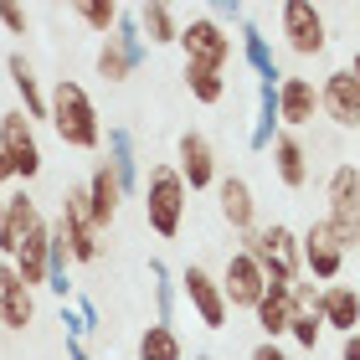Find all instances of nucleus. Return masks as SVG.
<instances>
[{
    "mask_svg": "<svg viewBox=\"0 0 360 360\" xmlns=\"http://www.w3.org/2000/svg\"><path fill=\"white\" fill-rule=\"evenodd\" d=\"M314 113H319V88H314V77H278V124H288V129H304V124H314Z\"/></svg>",
    "mask_w": 360,
    "mask_h": 360,
    "instance_id": "obj_14",
    "label": "nucleus"
},
{
    "mask_svg": "<svg viewBox=\"0 0 360 360\" xmlns=\"http://www.w3.org/2000/svg\"><path fill=\"white\" fill-rule=\"evenodd\" d=\"M0 26H6L11 37H26V11L21 6H0Z\"/></svg>",
    "mask_w": 360,
    "mask_h": 360,
    "instance_id": "obj_37",
    "label": "nucleus"
},
{
    "mask_svg": "<svg viewBox=\"0 0 360 360\" xmlns=\"http://www.w3.org/2000/svg\"><path fill=\"white\" fill-rule=\"evenodd\" d=\"M217 206H221V221L232 226V232H252L257 226V191L242 175H221L217 180Z\"/></svg>",
    "mask_w": 360,
    "mask_h": 360,
    "instance_id": "obj_16",
    "label": "nucleus"
},
{
    "mask_svg": "<svg viewBox=\"0 0 360 360\" xmlns=\"http://www.w3.org/2000/svg\"><path fill=\"white\" fill-rule=\"evenodd\" d=\"M119 201H124V191H119V180H113L108 160H103V165H93V175H88V206H93L98 232H103V226H113V217H119Z\"/></svg>",
    "mask_w": 360,
    "mask_h": 360,
    "instance_id": "obj_23",
    "label": "nucleus"
},
{
    "mask_svg": "<svg viewBox=\"0 0 360 360\" xmlns=\"http://www.w3.org/2000/svg\"><path fill=\"white\" fill-rule=\"evenodd\" d=\"M46 124L57 129V139L68 144V150H98V144H103L98 108H93V98L77 77H57V88L46 93Z\"/></svg>",
    "mask_w": 360,
    "mask_h": 360,
    "instance_id": "obj_1",
    "label": "nucleus"
},
{
    "mask_svg": "<svg viewBox=\"0 0 360 360\" xmlns=\"http://www.w3.org/2000/svg\"><path fill=\"white\" fill-rule=\"evenodd\" d=\"M31 319H37V293L21 283V273H15L6 257H0V330H26Z\"/></svg>",
    "mask_w": 360,
    "mask_h": 360,
    "instance_id": "obj_15",
    "label": "nucleus"
},
{
    "mask_svg": "<svg viewBox=\"0 0 360 360\" xmlns=\"http://www.w3.org/2000/svg\"><path fill=\"white\" fill-rule=\"evenodd\" d=\"M134 21H139L144 46H170L180 37V11L165 6V0H144V6L134 11Z\"/></svg>",
    "mask_w": 360,
    "mask_h": 360,
    "instance_id": "obj_21",
    "label": "nucleus"
},
{
    "mask_svg": "<svg viewBox=\"0 0 360 360\" xmlns=\"http://www.w3.org/2000/svg\"><path fill=\"white\" fill-rule=\"evenodd\" d=\"M186 88H191V98L195 103H221L226 98V77L221 72H206V68H186Z\"/></svg>",
    "mask_w": 360,
    "mask_h": 360,
    "instance_id": "obj_31",
    "label": "nucleus"
},
{
    "mask_svg": "<svg viewBox=\"0 0 360 360\" xmlns=\"http://www.w3.org/2000/svg\"><path fill=\"white\" fill-rule=\"evenodd\" d=\"M41 221V211H37V201H31L26 191H15V195H6V217H0V257H11L21 252V242H26V232Z\"/></svg>",
    "mask_w": 360,
    "mask_h": 360,
    "instance_id": "obj_18",
    "label": "nucleus"
},
{
    "mask_svg": "<svg viewBox=\"0 0 360 360\" xmlns=\"http://www.w3.org/2000/svg\"><path fill=\"white\" fill-rule=\"evenodd\" d=\"M0 150L11 160L15 180H37L41 175V144H37V124L21 108H0Z\"/></svg>",
    "mask_w": 360,
    "mask_h": 360,
    "instance_id": "obj_8",
    "label": "nucleus"
},
{
    "mask_svg": "<svg viewBox=\"0 0 360 360\" xmlns=\"http://www.w3.org/2000/svg\"><path fill=\"white\" fill-rule=\"evenodd\" d=\"M355 21H360V11H355Z\"/></svg>",
    "mask_w": 360,
    "mask_h": 360,
    "instance_id": "obj_47",
    "label": "nucleus"
},
{
    "mask_svg": "<svg viewBox=\"0 0 360 360\" xmlns=\"http://www.w3.org/2000/svg\"><path fill=\"white\" fill-rule=\"evenodd\" d=\"M319 113L335 129H355V134H360V88H355L350 68L324 72V83H319Z\"/></svg>",
    "mask_w": 360,
    "mask_h": 360,
    "instance_id": "obj_12",
    "label": "nucleus"
},
{
    "mask_svg": "<svg viewBox=\"0 0 360 360\" xmlns=\"http://www.w3.org/2000/svg\"><path fill=\"white\" fill-rule=\"evenodd\" d=\"M134 72V62H129V52L113 37H103V46H98V77L103 83H124V77Z\"/></svg>",
    "mask_w": 360,
    "mask_h": 360,
    "instance_id": "obj_32",
    "label": "nucleus"
},
{
    "mask_svg": "<svg viewBox=\"0 0 360 360\" xmlns=\"http://www.w3.org/2000/svg\"><path fill=\"white\" fill-rule=\"evenodd\" d=\"M175 175L186 180V191H211L221 180L217 175V144L206 134H195V129H186L175 139Z\"/></svg>",
    "mask_w": 360,
    "mask_h": 360,
    "instance_id": "obj_9",
    "label": "nucleus"
},
{
    "mask_svg": "<svg viewBox=\"0 0 360 360\" xmlns=\"http://www.w3.org/2000/svg\"><path fill=\"white\" fill-rule=\"evenodd\" d=\"M68 360H93V355L83 350V340H68Z\"/></svg>",
    "mask_w": 360,
    "mask_h": 360,
    "instance_id": "obj_42",
    "label": "nucleus"
},
{
    "mask_svg": "<svg viewBox=\"0 0 360 360\" xmlns=\"http://www.w3.org/2000/svg\"><path fill=\"white\" fill-rule=\"evenodd\" d=\"M62 232H68V252L72 263H98L103 257V232L93 221V206H88V186H68L62 191Z\"/></svg>",
    "mask_w": 360,
    "mask_h": 360,
    "instance_id": "obj_5",
    "label": "nucleus"
},
{
    "mask_svg": "<svg viewBox=\"0 0 360 360\" xmlns=\"http://www.w3.org/2000/svg\"><path fill=\"white\" fill-rule=\"evenodd\" d=\"M248 360H293V355H288V350H278V340H257Z\"/></svg>",
    "mask_w": 360,
    "mask_h": 360,
    "instance_id": "obj_39",
    "label": "nucleus"
},
{
    "mask_svg": "<svg viewBox=\"0 0 360 360\" xmlns=\"http://www.w3.org/2000/svg\"><path fill=\"white\" fill-rule=\"evenodd\" d=\"M72 15L88 31H98V37H113V26H119V6L113 0H83V6H72Z\"/></svg>",
    "mask_w": 360,
    "mask_h": 360,
    "instance_id": "obj_30",
    "label": "nucleus"
},
{
    "mask_svg": "<svg viewBox=\"0 0 360 360\" xmlns=\"http://www.w3.org/2000/svg\"><path fill=\"white\" fill-rule=\"evenodd\" d=\"M340 360H360V330L340 340Z\"/></svg>",
    "mask_w": 360,
    "mask_h": 360,
    "instance_id": "obj_40",
    "label": "nucleus"
},
{
    "mask_svg": "<svg viewBox=\"0 0 360 360\" xmlns=\"http://www.w3.org/2000/svg\"><path fill=\"white\" fill-rule=\"evenodd\" d=\"M195 360H217V355H211V350H201V355H195Z\"/></svg>",
    "mask_w": 360,
    "mask_h": 360,
    "instance_id": "obj_45",
    "label": "nucleus"
},
{
    "mask_svg": "<svg viewBox=\"0 0 360 360\" xmlns=\"http://www.w3.org/2000/svg\"><path fill=\"white\" fill-rule=\"evenodd\" d=\"M186 180L175 175V165H155L150 180H144V221H150L155 237H180V226H186Z\"/></svg>",
    "mask_w": 360,
    "mask_h": 360,
    "instance_id": "obj_4",
    "label": "nucleus"
},
{
    "mask_svg": "<svg viewBox=\"0 0 360 360\" xmlns=\"http://www.w3.org/2000/svg\"><path fill=\"white\" fill-rule=\"evenodd\" d=\"M319 335H324L319 314H293V319H288V340H293L299 350H314V345H319Z\"/></svg>",
    "mask_w": 360,
    "mask_h": 360,
    "instance_id": "obj_35",
    "label": "nucleus"
},
{
    "mask_svg": "<svg viewBox=\"0 0 360 360\" xmlns=\"http://www.w3.org/2000/svg\"><path fill=\"white\" fill-rule=\"evenodd\" d=\"M355 170H360V160H355Z\"/></svg>",
    "mask_w": 360,
    "mask_h": 360,
    "instance_id": "obj_48",
    "label": "nucleus"
},
{
    "mask_svg": "<svg viewBox=\"0 0 360 360\" xmlns=\"http://www.w3.org/2000/svg\"><path fill=\"white\" fill-rule=\"evenodd\" d=\"M237 41H242V62L257 72V83H278L283 77V68H278V57H273V46H268V37L257 31L252 21H242L237 26Z\"/></svg>",
    "mask_w": 360,
    "mask_h": 360,
    "instance_id": "obj_24",
    "label": "nucleus"
},
{
    "mask_svg": "<svg viewBox=\"0 0 360 360\" xmlns=\"http://www.w3.org/2000/svg\"><path fill=\"white\" fill-rule=\"evenodd\" d=\"M350 77H355V88H360V46H355V57H350Z\"/></svg>",
    "mask_w": 360,
    "mask_h": 360,
    "instance_id": "obj_44",
    "label": "nucleus"
},
{
    "mask_svg": "<svg viewBox=\"0 0 360 360\" xmlns=\"http://www.w3.org/2000/svg\"><path fill=\"white\" fill-rule=\"evenodd\" d=\"M319 324L335 335H355L360 330V288L355 283H330L319 288Z\"/></svg>",
    "mask_w": 360,
    "mask_h": 360,
    "instance_id": "obj_17",
    "label": "nucleus"
},
{
    "mask_svg": "<svg viewBox=\"0 0 360 360\" xmlns=\"http://www.w3.org/2000/svg\"><path fill=\"white\" fill-rule=\"evenodd\" d=\"M278 31H283V46L293 57H319L330 46V26H324V11L314 0H283L278 6Z\"/></svg>",
    "mask_w": 360,
    "mask_h": 360,
    "instance_id": "obj_7",
    "label": "nucleus"
},
{
    "mask_svg": "<svg viewBox=\"0 0 360 360\" xmlns=\"http://www.w3.org/2000/svg\"><path fill=\"white\" fill-rule=\"evenodd\" d=\"M113 41H119L124 52H129V62H134V68H144V62H150V46H144V37H139V21H134V11H119Z\"/></svg>",
    "mask_w": 360,
    "mask_h": 360,
    "instance_id": "obj_33",
    "label": "nucleus"
},
{
    "mask_svg": "<svg viewBox=\"0 0 360 360\" xmlns=\"http://www.w3.org/2000/svg\"><path fill=\"white\" fill-rule=\"evenodd\" d=\"M46 242H52V221H37V226H31V232H26L21 252L11 257V268L21 273V283H26V288L46 283Z\"/></svg>",
    "mask_w": 360,
    "mask_h": 360,
    "instance_id": "obj_19",
    "label": "nucleus"
},
{
    "mask_svg": "<svg viewBox=\"0 0 360 360\" xmlns=\"http://www.w3.org/2000/svg\"><path fill=\"white\" fill-rule=\"evenodd\" d=\"M180 288H186L195 319H201L206 330H226L232 309H226V299H221V283H217V278H211L201 263H186V273H180Z\"/></svg>",
    "mask_w": 360,
    "mask_h": 360,
    "instance_id": "obj_10",
    "label": "nucleus"
},
{
    "mask_svg": "<svg viewBox=\"0 0 360 360\" xmlns=\"http://www.w3.org/2000/svg\"><path fill=\"white\" fill-rule=\"evenodd\" d=\"M324 226H330V237L340 242L345 252H360V170L350 160H340L330 170V186H324Z\"/></svg>",
    "mask_w": 360,
    "mask_h": 360,
    "instance_id": "obj_3",
    "label": "nucleus"
},
{
    "mask_svg": "<svg viewBox=\"0 0 360 360\" xmlns=\"http://www.w3.org/2000/svg\"><path fill=\"white\" fill-rule=\"evenodd\" d=\"M139 360H186V345H180L175 324H144V335H139Z\"/></svg>",
    "mask_w": 360,
    "mask_h": 360,
    "instance_id": "obj_29",
    "label": "nucleus"
},
{
    "mask_svg": "<svg viewBox=\"0 0 360 360\" xmlns=\"http://www.w3.org/2000/svg\"><path fill=\"white\" fill-rule=\"evenodd\" d=\"M62 330H68V340H83V335H93L88 324H83V314H77V309H68V304H62Z\"/></svg>",
    "mask_w": 360,
    "mask_h": 360,
    "instance_id": "obj_38",
    "label": "nucleus"
},
{
    "mask_svg": "<svg viewBox=\"0 0 360 360\" xmlns=\"http://www.w3.org/2000/svg\"><path fill=\"white\" fill-rule=\"evenodd\" d=\"M175 46L186 52V68H206V72H226L232 68V31H221L211 15H195V21L180 26Z\"/></svg>",
    "mask_w": 360,
    "mask_h": 360,
    "instance_id": "obj_6",
    "label": "nucleus"
},
{
    "mask_svg": "<svg viewBox=\"0 0 360 360\" xmlns=\"http://www.w3.org/2000/svg\"><path fill=\"white\" fill-rule=\"evenodd\" d=\"M108 170H113V180H119L124 195L139 191V150H134V134H129L124 124L108 129Z\"/></svg>",
    "mask_w": 360,
    "mask_h": 360,
    "instance_id": "obj_20",
    "label": "nucleus"
},
{
    "mask_svg": "<svg viewBox=\"0 0 360 360\" xmlns=\"http://www.w3.org/2000/svg\"><path fill=\"white\" fill-rule=\"evenodd\" d=\"M77 314H83L88 330H98V309H93V299H77Z\"/></svg>",
    "mask_w": 360,
    "mask_h": 360,
    "instance_id": "obj_41",
    "label": "nucleus"
},
{
    "mask_svg": "<svg viewBox=\"0 0 360 360\" xmlns=\"http://www.w3.org/2000/svg\"><path fill=\"white\" fill-rule=\"evenodd\" d=\"M252 319H257V330H263V340L288 335V319H293V293H288V288H268L263 299H257Z\"/></svg>",
    "mask_w": 360,
    "mask_h": 360,
    "instance_id": "obj_27",
    "label": "nucleus"
},
{
    "mask_svg": "<svg viewBox=\"0 0 360 360\" xmlns=\"http://www.w3.org/2000/svg\"><path fill=\"white\" fill-rule=\"evenodd\" d=\"M299 268H309L319 283H335L340 268H345V248L330 237V226H324V221H314V226L299 237Z\"/></svg>",
    "mask_w": 360,
    "mask_h": 360,
    "instance_id": "obj_13",
    "label": "nucleus"
},
{
    "mask_svg": "<svg viewBox=\"0 0 360 360\" xmlns=\"http://www.w3.org/2000/svg\"><path fill=\"white\" fill-rule=\"evenodd\" d=\"M257 268H263L268 288H288L293 278H299V237H293V226L273 221V226H252V232H242V248Z\"/></svg>",
    "mask_w": 360,
    "mask_h": 360,
    "instance_id": "obj_2",
    "label": "nucleus"
},
{
    "mask_svg": "<svg viewBox=\"0 0 360 360\" xmlns=\"http://www.w3.org/2000/svg\"><path fill=\"white\" fill-rule=\"evenodd\" d=\"M11 83H15V98H21V113L31 124L37 119H46V93H41V83H37V72H31V62L21 57V52H11Z\"/></svg>",
    "mask_w": 360,
    "mask_h": 360,
    "instance_id": "obj_26",
    "label": "nucleus"
},
{
    "mask_svg": "<svg viewBox=\"0 0 360 360\" xmlns=\"http://www.w3.org/2000/svg\"><path fill=\"white\" fill-rule=\"evenodd\" d=\"M217 283H221L226 309H248V314L257 309V299L268 293V278H263V268H257L248 252H232V257H226V268H221Z\"/></svg>",
    "mask_w": 360,
    "mask_h": 360,
    "instance_id": "obj_11",
    "label": "nucleus"
},
{
    "mask_svg": "<svg viewBox=\"0 0 360 360\" xmlns=\"http://www.w3.org/2000/svg\"><path fill=\"white\" fill-rule=\"evenodd\" d=\"M150 283H155V309H160L155 324H170L175 319V283H170V268L160 257H150Z\"/></svg>",
    "mask_w": 360,
    "mask_h": 360,
    "instance_id": "obj_34",
    "label": "nucleus"
},
{
    "mask_svg": "<svg viewBox=\"0 0 360 360\" xmlns=\"http://www.w3.org/2000/svg\"><path fill=\"white\" fill-rule=\"evenodd\" d=\"M206 15L226 31V26H242V21H248V6H242V0H217V6H211Z\"/></svg>",
    "mask_w": 360,
    "mask_h": 360,
    "instance_id": "obj_36",
    "label": "nucleus"
},
{
    "mask_svg": "<svg viewBox=\"0 0 360 360\" xmlns=\"http://www.w3.org/2000/svg\"><path fill=\"white\" fill-rule=\"evenodd\" d=\"M11 180H15L11 175V160H6V150H0V186H11Z\"/></svg>",
    "mask_w": 360,
    "mask_h": 360,
    "instance_id": "obj_43",
    "label": "nucleus"
},
{
    "mask_svg": "<svg viewBox=\"0 0 360 360\" xmlns=\"http://www.w3.org/2000/svg\"><path fill=\"white\" fill-rule=\"evenodd\" d=\"M278 139V83H257V119L248 129V150H273Z\"/></svg>",
    "mask_w": 360,
    "mask_h": 360,
    "instance_id": "obj_28",
    "label": "nucleus"
},
{
    "mask_svg": "<svg viewBox=\"0 0 360 360\" xmlns=\"http://www.w3.org/2000/svg\"><path fill=\"white\" fill-rule=\"evenodd\" d=\"M0 217H6V195H0Z\"/></svg>",
    "mask_w": 360,
    "mask_h": 360,
    "instance_id": "obj_46",
    "label": "nucleus"
},
{
    "mask_svg": "<svg viewBox=\"0 0 360 360\" xmlns=\"http://www.w3.org/2000/svg\"><path fill=\"white\" fill-rule=\"evenodd\" d=\"M273 175L283 180L288 191H304L309 186V150H304V139H293V134H278L273 139Z\"/></svg>",
    "mask_w": 360,
    "mask_h": 360,
    "instance_id": "obj_22",
    "label": "nucleus"
},
{
    "mask_svg": "<svg viewBox=\"0 0 360 360\" xmlns=\"http://www.w3.org/2000/svg\"><path fill=\"white\" fill-rule=\"evenodd\" d=\"M46 288H52L62 304H68V293H72V252H68L62 221H52V242H46Z\"/></svg>",
    "mask_w": 360,
    "mask_h": 360,
    "instance_id": "obj_25",
    "label": "nucleus"
}]
</instances>
